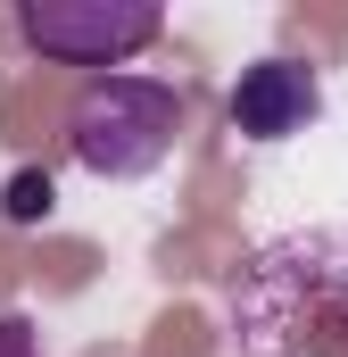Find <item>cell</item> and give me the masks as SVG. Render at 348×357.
<instances>
[{
	"mask_svg": "<svg viewBox=\"0 0 348 357\" xmlns=\"http://www.w3.org/2000/svg\"><path fill=\"white\" fill-rule=\"evenodd\" d=\"M241 357H348V233H282L224 291Z\"/></svg>",
	"mask_w": 348,
	"mask_h": 357,
	"instance_id": "cell-1",
	"label": "cell"
},
{
	"mask_svg": "<svg viewBox=\"0 0 348 357\" xmlns=\"http://www.w3.org/2000/svg\"><path fill=\"white\" fill-rule=\"evenodd\" d=\"M174 133H182V91L158 84V75H100L75 100V116H67V150L100 183L150 175L174 150Z\"/></svg>",
	"mask_w": 348,
	"mask_h": 357,
	"instance_id": "cell-2",
	"label": "cell"
},
{
	"mask_svg": "<svg viewBox=\"0 0 348 357\" xmlns=\"http://www.w3.org/2000/svg\"><path fill=\"white\" fill-rule=\"evenodd\" d=\"M25 42L58 67H125L158 42V0H25Z\"/></svg>",
	"mask_w": 348,
	"mask_h": 357,
	"instance_id": "cell-3",
	"label": "cell"
},
{
	"mask_svg": "<svg viewBox=\"0 0 348 357\" xmlns=\"http://www.w3.org/2000/svg\"><path fill=\"white\" fill-rule=\"evenodd\" d=\"M224 116H232L241 142H290V133H307L324 116V84H315L307 59H258L224 91Z\"/></svg>",
	"mask_w": 348,
	"mask_h": 357,
	"instance_id": "cell-4",
	"label": "cell"
},
{
	"mask_svg": "<svg viewBox=\"0 0 348 357\" xmlns=\"http://www.w3.org/2000/svg\"><path fill=\"white\" fill-rule=\"evenodd\" d=\"M50 208H58V183L42 175V167L8 175V191H0V216H8V225H50Z\"/></svg>",
	"mask_w": 348,
	"mask_h": 357,
	"instance_id": "cell-5",
	"label": "cell"
},
{
	"mask_svg": "<svg viewBox=\"0 0 348 357\" xmlns=\"http://www.w3.org/2000/svg\"><path fill=\"white\" fill-rule=\"evenodd\" d=\"M0 357H42V341H33L25 316H0Z\"/></svg>",
	"mask_w": 348,
	"mask_h": 357,
	"instance_id": "cell-6",
	"label": "cell"
}]
</instances>
